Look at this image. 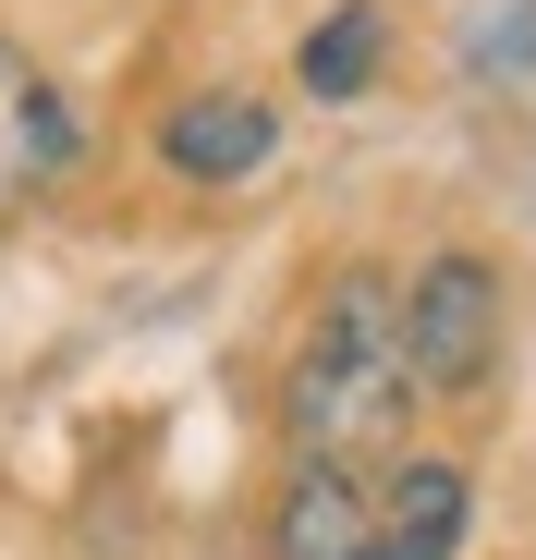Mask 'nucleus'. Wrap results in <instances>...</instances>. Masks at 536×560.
I'll return each instance as SVG.
<instances>
[{
  "mask_svg": "<svg viewBox=\"0 0 536 560\" xmlns=\"http://www.w3.org/2000/svg\"><path fill=\"white\" fill-rule=\"evenodd\" d=\"M403 402H415V353H403V293H391L378 268H353L341 293L317 305L305 353H293V390H281V415H293L305 463H353V451H378V439L403 427Z\"/></svg>",
  "mask_w": 536,
  "mask_h": 560,
  "instance_id": "obj_1",
  "label": "nucleus"
},
{
  "mask_svg": "<svg viewBox=\"0 0 536 560\" xmlns=\"http://www.w3.org/2000/svg\"><path fill=\"white\" fill-rule=\"evenodd\" d=\"M403 353H415V390H439V402L488 390V365H500V268L464 256V244L427 256L403 280Z\"/></svg>",
  "mask_w": 536,
  "mask_h": 560,
  "instance_id": "obj_2",
  "label": "nucleus"
},
{
  "mask_svg": "<svg viewBox=\"0 0 536 560\" xmlns=\"http://www.w3.org/2000/svg\"><path fill=\"white\" fill-rule=\"evenodd\" d=\"M159 159H171V183H196V196H232V183H256L281 159V110H268L256 85H196V98L159 110Z\"/></svg>",
  "mask_w": 536,
  "mask_h": 560,
  "instance_id": "obj_3",
  "label": "nucleus"
},
{
  "mask_svg": "<svg viewBox=\"0 0 536 560\" xmlns=\"http://www.w3.org/2000/svg\"><path fill=\"white\" fill-rule=\"evenodd\" d=\"M73 159H85L73 98L49 85V61H25L13 37H0V220H13V208H37V196H61V183H73Z\"/></svg>",
  "mask_w": 536,
  "mask_h": 560,
  "instance_id": "obj_4",
  "label": "nucleus"
},
{
  "mask_svg": "<svg viewBox=\"0 0 536 560\" xmlns=\"http://www.w3.org/2000/svg\"><path fill=\"white\" fill-rule=\"evenodd\" d=\"M268 560H391L366 463H293L281 512H268Z\"/></svg>",
  "mask_w": 536,
  "mask_h": 560,
  "instance_id": "obj_5",
  "label": "nucleus"
},
{
  "mask_svg": "<svg viewBox=\"0 0 536 560\" xmlns=\"http://www.w3.org/2000/svg\"><path fill=\"white\" fill-rule=\"evenodd\" d=\"M464 476H452V463H439V451H403L391 463V476H378V536H391V560H452L464 548Z\"/></svg>",
  "mask_w": 536,
  "mask_h": 560,
  "instance_id": "obj_6",
  "label": "nucleus"
},
{
  "mask_svg": "<svg viewBox=\"0 0 536 560\" xmlns=\"http://www.w3.org/2000/svg\"><path fill=\"white\" fill-rule=\"evenodd\" d=\"M378 49H391V25H378V0H341L329 25H305L293 73H305V98H366V85H378Z\"/></svg>",
  "mask_w": 536,
  "mask_h": 560,
  "instance_id": "obj_7",
  "label": "nucleus"
},
{
  "mask_svg": "<svg viewBox=\"0 0 536 560\" xmlns=\"http://www.w3.org/2000/svg\"><path fill=\"white\" fill-rule=\"evenodd\" d=\"M464 73H488V85L536 73V0H464Z\"/></svg>",
  "mask_w": 536,
  "mask_h": 560,
  "instance_id": "obj_8",
  "label": "nucleus"
}]
</instances>
